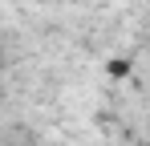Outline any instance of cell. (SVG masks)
<instances>
[{
  "label": "cell",
  "mask_w": 150,
  "mask_h": 146,
  "mask_svg": "<svg viewBox=\"0 0 150 146\" xmlns=\"http://www.w3.org/2000/svg\"><path fill=\"white\" fill-rule=\"evenodd\" d=\"M110 73H114V77H126V73H130V61H110Z\"/></svg>",
  "instance_id": "cell-1"
}]
</instances>
